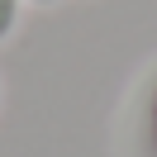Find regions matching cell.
Instances as JSON below:
<instances>
[{"label": "cell", "mask_w": 157, "mask_h": 157, "mask_svg": "<svg viewBox=\"0 0 157 157\" xmlns=\"http://www.w3.org/2000/svg\"><path fill=\"white\" fill-rule=\"evenodd\" d=\"M133 138H138V157H157V71L143 81V90H138Z\"/></svg>", "instance_id": "6da1fadb"}, {"label": "cell", "mask_w": 157, "mask_h": 157, "mask_svg": "<svg viewBox=\"0 0 157 157\" xmlns=\"http://www.w3.org/2000/svg\"><path fill=\"white\" fill-rule=\"evenodd\" d=\"M19 5L24 0H0V43L14 33V24H19Z\"/></svg>", "instance_id": "7a4b0ae2"}, {"label": "cell", "mask_w": 157, "mask_h": 157, "mask_svg": "<svg viewBox=\"0 0 157 157\" xmlns=\"http://www.w3.org/2000/svg\"><path fill=\"white\" fill-rule=\"evenodd\" d=\"M29 5H57V0H29Z\"/></svg>", "instance_id": "3957f363"}]
</instances>
